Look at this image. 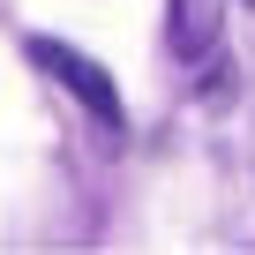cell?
Instances as JSON below:
<instances>
[{
    "instance_id": "1",
    "label": "cell",
    "mask_w": 255,
    "mask_h": 255,
    "mask_svg": "<svg viewBox=\"0 0 255 255\" xmlns=\"http://www.w3.org/2000/svg\"><path fill=\"white\" fill-rule=\"evenodd\" d=\"M30 60H38L68 98H83V113H90L98 128H120V90H113V75H105L90 53H75L68 38H30Z\"/></svg>"
},
{
    "instance_id": "2",
    "label": "cell",
    "mask_w": 255,
    "mask_h": 255,
    "mask_svg": "<svg viewBox=\"0 0 255 255\" xmlns=\"http://www.w3.org/2000/svg\"><path fill=\"white\" fill-rule=\"evenodd\" d=\"M218 30H225V0H173V15H165V45L180 60H210Z\"/></svg>"
}]
</instances>
